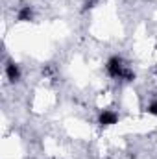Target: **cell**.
<instances>
[{
	"mask_svg": "<svg viewBox=\"0 0 157 159\" xmlns=\"http://www.w3.org/2000/svg\"><path fill=\"white\" fill-rule=\"evenodd\" d=\"M98 2H100V0H85V2H83V11H87V9H91V7H94Z\"/></svg>",
	"mask_w": 157,
	"mask_h": 159,
	"instance_id": "cell-5",
	"label": "cell"
},
{
	"mask_svg": "<svg viewBox=\"0 0 157 159\" xmlns=\"http://www.w3.org/2000/svg\"><path fill=\"white\" fill-rule=\"evenodd\" d=\"M146 111L150 113V115H154V117H157V100L155 102H152L148 107H146Z\"/></svg>",
	"mask_w": 157,
	"mask_h": 159,
	"instance_id": "cell-6",
	"label": "cell"
},
{
	"mask_svg": "<svg viewBox=\"0 0 157 159\" xmlns=\"http://www.w3.org/2000/svg\"><path fill=\"white\" fill-rule=\"evenodd\" d=\"M117 122H118V115L115 111H111V109H104V111L98 115V124H100L102 128L113 126V124H117Z\"/></svg>",
	"mask_w": 157,
	"mask_h": 159,
	"instance_id": "cell-2",
	"label": "cell"
},
{
	"mask_svg": "<svg viewBox=\"0 0 157 159\" xmlns=\"http://www.w3.org/2000/svg\"><path fill=\"white\" fill-rule=\"evenodd\" d=\"M105 70H107V74H109L111 78L124 80V81H131V80H135V72L129 70V69L124 65L122 57H118V56H113V57L107 61Z\"/></svg>",
	"mask_w": 157,
	"mask_h": 159,
	"instance_id": "cell-1",
	"label": "cell"
},
{
	"mask_svg": "<svg viewBox=\"0 0 157 159\" xmlns=\"http://www.w3.org/2000/svg\"><path fill=\"white\" fill-rule=\"evenodd\" d=\"M34 19V9L30 7V6H24L20 11H19V15H17V20L19 22H28V20H32Z\"/></svg>",
	"mask_w": 157,
	"mask_h": 159,
	"instance_id": "cell-4",
	"label": "cell"
},
{
	"mask_svg": "<svg viewBox=\"0 0 157 159\" xmlns=\"http://www.w3.org/2000/svg\"><path fill=\"white\" fill-rule=\"evenodd\" d=\"M6 76L11 83H17L20 80V67L17 63H13V61H7L6 63Z\"/></svg>",
	"mask_w": 157,
	"mask_h": 159,
	"instance_id": "cell-3",
	"label": "cell"
}]
</instances>
